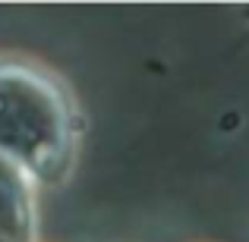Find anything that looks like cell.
<instances>
[{
	"label": "cell",
	"mask_w": 249,
	"mask_h": 242,
	"mask_svg": "<svg viewBox=\"0 0 249 242\" xmlns=\"http://www.w3.org/2000/svg\"><path fill=\"white\" fill-rule=\"evenodd\" d=\"M25 170L0 154V242L35 239V211Z\"/></svg>",
	"instance_id": "2"
},
{
	"label": "cell",
	"mask_w": 249,
	"mask_h": 242,
	"mask_svg": "<svg viewBox=\"0 0 249 242\" xmlns=\"http://www.w3.org/2000/svg\"><path fill=\"white\" fill-rule=\"evenodd\" d=\"M76 116L67 91L25 66H0V154L41 182L73 163Z\"/></svg>",
	"instance_id": "1"
}]
</instances>
